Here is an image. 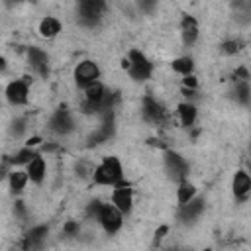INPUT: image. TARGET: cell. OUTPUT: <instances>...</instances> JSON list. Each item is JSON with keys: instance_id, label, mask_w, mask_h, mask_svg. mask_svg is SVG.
Instances as JSON below:
<instances>
[{"instance_id": "36", "label": "cell", "mask_w": 251, "mask_h": 251, "mask_svg": "<svg viewBox=\"0 0 251 251\" xmlns=\"http://www.w3.org/2000/svg\"><path fill=\"white\" fill-rule=\"evenodd\" d=\"M55 149H57L55 143H45V145H43V151H55Z\"/></svg>"}, {"instance_id": "37", "label": "cell", "mask_w": 251, "mask_h": 251, "mask_svg": "<svg viewBox=\"0 0 251 251\" xmlns=\"http://www.w3.org/2000/svg\"><path fill=\"white\" fill-rule=\"evenodd\" d=\"M18 2H22V0H6V4H8V6H12V4H18Z\"/></svg>"}, {"instance_id": "24", "label": "cell", "mask_w": 251, "mask_h": 251, "mask_svg": "<svg viewBox=\"0 0 251 251\" xmlns=\"http://www.w3.org/2000/svg\"><path fill=\"white\" fill-rule=\"evenodd\" d=\"M171 67H173V71L175 73H178V75H190L192 71H194V61H192V57H188V55H184V57H176L173 63H171Z\"/></svg>"}, {"instance_id": "15", "label": "cell", "mask_w": 251, "mask_h": 251, "mask_svg": "<svg viewBox=\"0 0 251 251\" xmlns=\"http://www.w3.org/2000/svg\"><path fill=\"white\" fill-rule=\"evenodd\" d=\"M180 35H182V43L184 45H194V41L198 39V22L194 16H184L180 22Z\"/></svg>"}, {"instance_id": "29", "label": "cell", "mask_w": 251, "mask_h": 251, "mask_svg": "<svg viewBox=\"0 0 251 251\" xmlns=\"http://www.w3.org/2000/svg\"><path fill=\"white\" fill-rule=\"evenodd\" d=\"M157 2H159V0H137L139 10H141V12H145V14H151V12L155 10Z\"/></svg>"}, {"instance_id": "2", "label": "cell", "mask_w": 251, "mask_h": 251, "mask_svg": "<svg viewBox=\"0 0 251 251\" xmlns=\"http://www.w3.org/2000/svg\"><path fill=\"white\" fill-rule=\"evenodd\" d=\"M106 0H76V18L80 25L94 27L100 24Z\"/></svg>"}, {"instance_id": "18", "label": "cell", "mask_w": 251, "mask_h": 251, "mask_svg": "<svg viewBox=\"0 0 251 251\" xmlns=\"http://www.w3.org/2000/svg\"><path fill=\"white\" fill-rule=\"evenodd\" d=\"M61 29H63L61 22H59L57 18H53V16H47V18H43V20L39 22V35L45 37V39L57 37V35L61 33Z\"/></svg>"}, {"instance_id": "26", "label": "cell", "mask_w": 251, "mask_h": 251, "mask_svg": "<svg viewBox=\"0 0 251 251\" xmlns=\"http://www.w3.org/2000/svg\"><path fill=\"white\" fill-rule=\"evenodd\" d=\"M25 120L24 118H16L12 124H10V135L12 137H22L24 135V131H25Z\"/></svg>"}, {"instance_id": "34", "label": "cell", "mask_w": 251, "mask_h": 251, "mask_svg": "<svg viewBox=\"0 0 251 251\" xmlns=\"http://www.w3.org/2000/svg\"><path fill=\"white\" fill-rule=\"evenodd\" d=\"M39 143H41V137H39V135L29 137V139L25 141V145H27V147H35V145H39Z\"/></svg>"}, {"instance_id": "30", "label": "cell", "mask_w": 251, "mask_h": 251, "mask_svg": "<svg viewBox=\"0 0 251 251\" xmlns=\"http://www.w3.org/2000/svg\"><path fill=\"white\" fill-rule=\"evenodd\" d=\"M63 233H65V235H76V233H78V222L69 220V222L63 226Z\"/></svg>"}, {"instance_id": "23", "label": "cell", "mask_w": 251, "mask_h": 251, "mask_svg": "<svg viewBox=\"0 0 251 251\" xmlns=\"http://www.w3.org/2000/svg\"><path fill=\"white\" fill-rule=\"evenodd\" d=\"M194 196H196V186L192 182H188L186 178L180 180L178 182V188H176V200H178V204H184V202H188Z\"/></svg>"}, {"instance_id": "19", "label": "cell", "mask_w": 251, "mask_h": 251, "mask_svg": "<svg viewBox=\"0 0 251 251\" xmlns=\"http://www.w3.org/2000/svg\"><path fill=\"white\" fill-rule=\"evenodd\" d=\"M178 120H180V124L184 126V127H192L194 126V122H196V116H198V110H196V106L192 104V102H182V104H178Z\"/></svg>"}, {"instance_id": "22", "label": "cell", "mask_w": 251, "mask_h": 251, "mask_svg": "<svg viewBox=\"0 0 251 251\" xmlns=\"http://www.w3.org/2000/svg\"><path fill=\"white\" fill-rule=\"evenodd\" d=\"M233 96L241 106H249L251 102V88L247 80H235V88H233Z\"/></svg>"}, {"instance_id": "11", "label": "cell", "mask_w": 251, "mask_h": 251, "mask_svg": "<svg viewBox=\"0 0 251 251\" xmlns=\"http://www.w3.org/2000/svg\"><path fill=\"white\" fill-rule=\"evenodd\" d=\"M141 114H143V120L145 122H151V124H161L163 120H165V106L157 100V98H153L151 94H147V96H143V100H141Z\"/></svg>"}, {"instance_id": "25", "label": "cell", "mask_w": 251, "mask_h": 251, "mask_svg": "<svg viewBox=\"0 0 251 251\" xmlns=\"http://www.w3.org/2000/svg\"><path fill=\"white\" fill-rule=\"evenodd\" d=\"M241 47H243V41L241 39H227V41H224L220 45V51L224 55H235V53L241 51Z\"/></svg>"}, {"instance_id": "9", "label": "cell", "mask_w": 251, "mask_h": 251, "mask_svg": "<svg viewBox=\"0 0 251 251\" xmlns=\"http://www.w3.org/2000/svg\"><path fill=\"white\" fill-rule=\"evenodd\" d=\"M49 129L57 135H69L75 129V122H73V116L67 110V106H59L53 112V116L49 118Z\"/></svg>"}, {"instance_id": "8", "label": "cell", "mask_w": 251, "mask_h": 251, "mask_svg": "<svg viewBox=\"0 0 251 251\" xmlns=\"http://www.w3.org/2000/svg\"><path fill=\"white\" fill-rule=\"evenodd\" d=\"M4 94H6V100L10 104L24 106L27 102V98H29V78L24 76V78H16V80L8 82Z\"/></svg>"}, {"instance_id": "13", "label": "cell", "mask_w": 251, "mask_h": 251, "mask_svg": "<svg viewBox=\"0 0 251 251\" xmlns=\"http://www.w3.org/2000/svg\"><path fill=\"white\" fill-rule=\"evenodd\" d=\"M27 61L41 76L49 75V55L39 47H27Z\"/></svg>"}, {"instance_id": "28", "label": "cell", "mask_w": 251, "mask_h": 251, "mask_svg": "<svg viewBox=\"0 0 251 251\" xmlns=\"http://www.w3.org/2000/svg\"><path fill=\"white\" fill-rule=\"evenodd\" d=\"M14 216H16L20 222H25L27 210H25V204H24L22 200H16V202H14Z\"/></svg>"}, {"instance_id": "32", "label": "cell", "mask_w": 251, "mask_h": 251, "mask_svg": "<svg viewBox=\"0 0 251 251\" xmlns=\"http://www.w3.org/2000/svg\"><path fill=\"white\" fill-rule=\"evenodd\" d=\"M182 86H186V88H194L196 90V86H198V80H196V76L190 73V75H184V78H182Z\"/></svg>"}, {"instance_id": "14", "label": "cell", "mask_w": 251, "mask_h": 251, "mask_svg": "<svg viewBox=\"0 0 251 251\" xmlns=\"http://www.w3.org/2000/svg\"><path fill=\"white\" fill-rule=\"evenodd\" d=\"M231 188H233V194L237 200H247V194L251 190V176L247 171H237L233 175V180H231Z\"/></svg>"}, {"instance_id": "17", "label": "cell", "mask_w": 251, "mask_h": 251, "mask_svg": "<svg viewBox=\"0 0 251 251\" xmlns=\"http://www.w3.org/2000/svg\"><path fill=\"white\" fill-rule=\"evenodd\" d=\"M47 233H49V227H47L45 224L31 227V229L25 233L24 247H25V249H35V247H41V245H43V239L47 237Z\"/></svg>"}, {"instance_id": "21", "label": "cell", "mask_w": 251, "mask_h": 251, "mask_svg": "<svg viewBox=\"0 0 251 251\" xmlns=\"http://www.w3.org/2000/svg\"><path fill=\"white\" fill-rule=\"evenodd\" d=\"M37 153H35V149L33 147H22L20 151H16L14 155H10L8 159H6V165H14V167H20V165H27L33 157H35Z\"/></svg>"}, {"instance_id": "5", "label": "cell", "mask_w": 251, "mask_h": 251, "mask_svg": "<svg viewBox=\"0 0 251 251\" xmlns=\"http://www.w3.org/2000/svg\"><path fill=\"white\" fill-rule=\"evenodd\" d=\"M73 76H75V84L78 88H86L88 84H92L100 78V67L92 59H84L75 67Z\"/></svg>"}, {"instance_id": "35", "label": "cell", "mask_w": 251, "mask_h": 251, "mask_svg": "<svg viewBox=\"0 0 251 251\" xmlns=\"http://www.w3.org/2000/svg\"><path fill=\"white\" fill-rule=\"evenodd\" d=\"M6 69H8V63H6V59L0 55V73H4Z\"/></svg>"}, {"instance_id": "16", "label": "cell", "mask_w": 251, "mask_h": 251, "mask_svg": "<svg viewBox=\"0 0 251 251\" xmlns=\"http://www.w3.org/2000/svg\"><path fill=\"white\" fill-rule=\"evenodd\" d=\"M45 171H47V165H45V159L41 155H35L27 165H25V173H27V178L35 184L43 182L45 178Z\"/></svg>"}, {"instance_id": "6", "label": "cell", "mask_w": 251, "mask_h": 251, "mask_svg": "<svg viewBox=\"0 0 251 251\" xmlns=\"http://www.w3.org/2000/svg\"><path fill=\"white\" fill-rule=\"evenodd\" d=\"M106 88L100 80L88 84L84 88V102H82V112L84 114H100L102 110V100H104Z\"/></svg>"}, {"instance_id": "33", "label": "cell", "mask_w": 251, "mask_h": 251, "mask_svg": "<svg viewBox=\"0 0 251 251\" xmlns=\"http://www.w3.org/2000/svg\"><path fill=\"white\" fill-rule=\"evenodd\" d=\"M247 78H249V73L245 67H239L233 71V80H247Z\"/></svg>"}, {"instance_id": "7", "label": "cell", "mask_w": 251, "mask_h": 251, "mask_svg": "<svg viewBox=\"0 0 251 251\" xmlns=\"http://www.w3.org/2000/svg\"><path fill=\"white\" fill-rule=\"evenodd\" d=\"M98 222L104 227V231L112 235V233L120 231V227L124 224V214L114 204H102L100 214H98Z\"/></svg>"}, {"instance_id": "4", "label": "cell", "mask_w": 251, "mask_h": 251, "mask_svg": "<svg viewBox=\"0 0 251 251\" xmlns=\"http://www.w3.org/2000/svg\"><path fill=\"white\" fill-rule=\"evenodd\" d=\"M165 169H167L171 180L180 182V180H184V178L188 176L190 165H188V161H186L182 155H178L176 151L167 149V151H165Z\"/></svg>"}, {"instance_id": "27", "label": "cell", "mask_w": 251, "mask_h": 251, "mask_svg": "<svg viewBox=\"0 0 251 251\" xmlns=\"http://www.w3.org/2000/svg\"><path fill=\"white\" fill-rule=\"evenodd\" d=\"M100 208H102V202H100V200H90V202H88V206H86V216H88V218L98 220Z\"/></svg>"}, {"instance_id": "3", "label": "cell", "mask_w": 251, "mask_h": 251, "mask_svg": "<svg viewBox=\"0 0 251 251\" xmlns=\"http://www.w3.org/2000/svg\"><path fill=\"white\" fill-rule=\"evenodd\" d=\"M127 73L135 82H143L153 73V63L139 49H129L127 53Z\"/></svg>"}, {"instance_id": "12", "label": "cell", "mask_w": 251, "mask_h": 251, "mask_svg": "<svg viewBox=\"0 0 251 251\" xmlns=\"http://www.w3.org/2000/svg\"><path fill=\"white\" fill-rule=\"evenodd\" d=\"M180 208H178V220L182 222V224H190V222H194L202 212H204V206H206V200L204 198H200V196H194V198H190L188 202H184V204H178Z\"/></svg>"}, {"instance_id": "38", "label": "cell", "mask_w": 251, "mask_h": 251, "mask_svg": "<svg viewBox=\"0 0 251 251\" xmlns=\"http://www.w3.org/2000/svg\"><path fill=\"white\" fill-rule=\"evenodd\" d=\"M4 171H6V167H0V178H4Z\"/></svg>"}, {"instance_id": "1", "label": "cell", "mask_w": 251, "mask_h": 251, "mask_svg": "<svg viewBox=\"0 0 251 251\" xmlns=\"http://www.w3.org/2000/svg\"><path fill=\"white\" fill-rule=\"evenodd\" d=\"M92 180L96 184H102V186H116L120 182H124V169H122V163L118 157H104L102 163L94 169L92 173Z\"/></svg>"}, {"instance_id": "20", "label": "cell", "mask_w": 251, "mask_h": 251, "mask_svg": "<svg viewBox=\"0 0 251 251\" xmlns=\"http://www.w3.org/2000/svg\"><path fill=\"white\" fill-rule=\"evenodd\" d=\"M27 173L25 171H20V169H16V171H12L10 173V176H8V182H10V192L16 196V194H22L24 192V188H25V184H27Z\"/></svg>"}, {"instance_id": "31", "label": "cell", "mask_w": 251, "mask_h": 251, "mask_svg": "<svg viewBox=\"0 0 251 251\" xmlns=\"http://www.w3.org/2000/svg\"><path fill=\"white\" fill-rule=\"evenodd\" d=\"M167 233H169V226H167V224L159 226V229L155 231V239H153V243H155V245H159V243H161V239H163Z\"/></svg>"}, {"instance_id": "10", "label": "cell", "mask_w": 251, "mask_h": 251, "mask_svg": "<svg viewBox=\"0 0 251 251\" xmlns=\"http://www.w3.org/2000/svg\"><path fill=\"white\" fill-rule=\"evenodd\" d=\"M112 204L122 212V214H129L133 208V190L127 184V180L120 182L114 186L112 190Z\"/></svg>"}]
</instances>
